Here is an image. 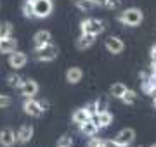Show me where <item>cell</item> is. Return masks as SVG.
<instances>
[{
    "instance_id": "4dcf8cb0",
    "label": "cell",
    "mask_w": 156,
    "mask_h": 147,
    "mask_svg": "<svg viewBox=\"0 0 156 147\" xmlns=\"http://www.w3.org/2000/svg\"><path fill=\"white\" fill-rule=\"evenodd\" d=\"M106 2H108V0H94V4H95V5H99V7H104V5H106Z\"/></svg>"
},
{
    "instance_id": "603a6c76",
    "label": "cell",
    "mask_w": 156,
    "mask_h": 147,
    "mask_svg": "<svg viewBox=\"0 0 156 147\" xmlns=\"http://www.w3.org/2000/svg\"><path fill=\"white\" fill-rule=\"evenodd\" d=\"M122 101L125 102V104H134V102L137 101V94H135L134 90H128L127 88V92H125L123 97H122Z\"/></svg>"
},
{
    "instance_id": "4316f807",
    "label": "cell",
    "mask_w": 156,
    "mask_h": 147,
    "mask_svg": "<svg viewBox=\"0 0 156 147\" xmlns=\"http://www.w3.org/2000/svg\"><path fill=\"white\" fill-rule=\"evenodd\" d=\"M106 109H108V102L106 101H95V111H97V113H102V111H106Z\"/></svg>"
},
{
    "instance_id": "484cf974",
    "label": "cell",
    "mask_w": 156,
    "mask_h": 147,
    "mask_svg": "<svg viewBox=\"0 0 156 147\" xmlns=\"http://www.w3.org/2000/svg\"><path fill=\"white\" fill-rule=\"evenodd\" d=\"M12 104V99L9 95H4V94H0V108L4 109V108H9Z\"/></svg>"
},
{
    "instance_id": "ba28073f",
    "label": "cell",
    "mask_w": 156,
    "mask_h": 147,
    "mask_svg": "<svg viewBox=\"0 0 156 147\" xmlns=\"http://www.w3.org/2000/svg\"><path fill=\"white\" fill-rule=\"evenodd\" d=\"M33 125H30V123H26V125H23L21 128L17 130V133H16V142H19V144H26V142H30L31 140V137H33Z\"/></svg>"
},
{
    "instance_id": "52a82bcc",
    "label": "cell",
    "mask_w": 156,
    "mask_h": 147,
    "mask_svg": "<svg viewBox=\"0 0 156 147\" xmlns=\"http://www.w3.org/2000/svg\"><path fill=\"white\" fill-rule=\"evenodd\" d=\"M19 92L24 97H33L38 94V83L35 80H23L21 87H19Z\"/></svg>"
},
{
    "instance_id": "4fadbf2b",
    "label": "cell",
    "mask_w": 156,
    "mask_h": 147,
    "mask_svg": "<svg viewBox=\"0 0 156 147\" xmlns=\"http://www.w3.org/2000/svg\"><path fill=\"white\" fill-rule=\"evenodd\" d=\"M17 47V40L12 36H5V38H0V52L2 54H11L16 50Z\"/></svg>"
},
{
    "instance_id": "d4e9b609",
    "label": "cell",
    "mask_w": 156,
    "mask_h": 147,
    "mask_svg": "<svg viewBox=\"0 0 156 147\" xmlns=\"http://www.w3.org/2000/svg\"><path fill=\"white\" fill-rule=\"evenodd\" d=\"M71 144H73L71 137H68V135L61 137V138L57 140V145H59V147H71Z\"/></svg>"
},
{
    "instance_id": "9c48e42d",
    "label": "cell",
    "mask_w": 156,
    "mask_h": 147,
    "mask_svg": "<svg viewBox=\"0 0 156 147\" xmlns=\"http://www.w3.org/2000/svg\"><path fill=\"white\" fill-rule=\"evenodd\" d=\"M28 61V57L24 52H19V50H14L11 52V57H9V66L14 69H19V68H24V64Z\"/></svg>"
},
{
    "instance_id": "f546056e",
    "label": "cell",
    "mask_w": 156,
    "mask_h": 147,
    "mask_svg": "<svg viewBox=\"0 0 156 147\" xmlns=\"http://www.w3.org/2000/svg\"><path fill=\"white\" fill-rule=\"evenodd\" d=\"M102 147H122V145L116 144L115 140H102Z\"/></svg>"
},
{
    "instance_id": "ac0fdd59",
    "label": "cell",
    "mask_w": 156,
    "mask_h": 147,
    "mask_svg": "<svg viewBox=\"0 0 156 147\" xmlns=\"http://www.w3.org/2000/svg\"><path fill=\"white\" fill-rule=\"evenodd\" d=\"M92 116L89 114V111L85 108L82 109H76L75 113H73V123H76V125H82L83 121H87V119H90Z\"/></svg>"
},
{
    "instance_id": "7a4b0ae2",
    "label": "cell",
    "mask_w": 156,
    "mask_h": 147,
    "mask_svg": "<svg viewBox=\"0 0 156 147\" xmlns=\"http://www.w3.org/2000/svg\"><path fill=\"white\" fill-rule=\"evenodd\" d=\"M57 57V47L52 45V43H45L42 47H37L35 49V59L37 61H44V62H49V61H54Z\"/></svg>"
},
{
    "instance_id": "44dd1931",
    "label": "cell",
    "mask_w": 156,
    "mask_h": 147,
    "mask_svg": "<svg viewBox=\"0 0 156 147\" xmlns=\"http://www.w3.org/2000/svg\"><path fill=\"white\" fill-rule=\"evenodd\" d=\"M23 16H24V17H30V19H33V17H35L33 0H26V2L23 4Z\"/></svg>"
},
{
    "instance_id": "277c9868",
    "label": "cell",
    "mask_w": 156,
    "mask_h": 147,
    "mask_svg": "<svg viewBox=\"0 0 156 147\" xmlns=\"http://www.w3.org/2000/svg\"><path fill=\"white\" fill-rule=\"evenodd\" d=\"M52 0H33V12L35 17L38 19H44V17H49L50 12H52Z\"/></svg>"
},
{
    "instance_id": "f1b7e54d",
    "label": "cell",
    "mask_w": 156,
    "mask_h": 147,
    "mask_svg": "<svg viewBox=\"0 0 156 147\" xmlns=\"http://www.w3.org/2000/svg\"><path fill=\"white\" fill-rule=\"evenodd\" d=\"M118 5H120V0H108L104 7H108V9H116Z\"/></svg>"
},
{
    "instance_id": "2e32d148",
    "label": "cell",
    "mask_w": 156,
    "mask_h": 147,
    "mask_svg": "<svg viewBox=\"0 0 156 147\" xmlns=\"http://www.w3.org/2000/svg\"><path fill=\"white\" fill-rule=\"evenodd\" d=\"M80 132H82L85 137H94L95 133L99 132V128H97V125L94 123V119L90 118V119H87V121H83V123L80 125Z\"/></svg>"
},
{
    "instance_id": "8fae6325",
    "label": "cell",
    "mask_w": 156,
    "mask_h": 147,
    "mask_svg": "<svg viewBox=\"0 0 156 147\" xmlns=\"http://www.w3.org/2000/svg\"><path fill=\"white\" fill-rule=\"evenodd\" d=\"M92 119L97 125V128H106L113 123V114L108 113V111H102V113H97L95 116H92Z\"/></svg>"
},
{
    "instance_id": "836d02e7",
    "label": "cell",
    "mask_w": 156,
    "mask_h": 147,
    "mask_svg": "<svg viewBox=\"0 0 156 147\" xmlns=\"http://www.w3.org/2000/svg\"><path fill=\"white\" fill-rule=\"evenodd\" d=\"M135 147H140V145H135Z\"/></svg>"
},
{
    "instance_id": "83f0119b",
    "label": "cell",
    "mask_w": 156,
    "mask_h": 147,
    "mask_svg": "<svg viewBox=\"0 0 156 147\" xmlns=\"http://www.w3.org/2000/svg\"><path fill=\"white\" fill-rule=\"evenodd\" d=\"M87 147H102V140L101 138H97V137H90V142H89V145Z\"/></svg>"
},
{
    "instance_id": "d6986e66",
    "label": "cell",
    "mask_w": 156,
    "mask_h": 147,
    "mask_svg": "<svg viewBox=\"0 0 156 147\" xmlns=\"http://www.w3.org/2000/svg\"><path fill=\"white\" fill-rule=\"evenodd\" d=\"M125 92H127V87L123 85V83H115V85L111 87L109 94H111V97H115V99H122Z\"/></svg>"
},
{
    "instance_id": "9a60e30c",
    "label": "cell",
    "mask_w": 156,
    "mask_h": 147,
    "mask_svg": "<svg viewBox=\"0 0 156 147\" xmlns=\"http://www.w3.org/2000/svg\"><path fill=\"white\" fill-rule=\"evenodd\" d=\"M82 78H83V71H82L80 68H69L66 71V81L68 83H71V85L80 83Z\"/></svg>"
},
{
    "instance_id": "d6a6232c",
    "label": "cell",
    "mask_w": 156,
    "mask_h": 147,
    "mask_svg": "<svg viewBox=\"0 0 156 147\" xmlns=\"http://www.w3.org/2000/svg\"><path fill=\"white\" fill-rule=\"evenodd\" d=\"M149 147H156V144H151V145Z\"/></svg>"
},
{
    "instance_id": "cb8c5ba5",
    "label": "cell",
    "mask_w": 156,
    "mask_h": 147,
    "mask_svg": "<svg viewBox=\"0 0 156 147\" xmlns=\"http://www.w3.org/2000/svg\"><path fill=\"white\" fill-rule=\"evenodd\" d=\"M12 31V24L11 23H0V38H5V36H11Z\"/></svg>"
},
{
    "instance_id": "5bb4252c",
    "label": "cell",
    "mask_w": 156,
    "mask_h": 147,
    "mask_svg": "<svg viewBox=\"0 0 156 147\" xmlns=\"http://www.w3.org/2000/svg\"><path fill=\"white\" fill-rule=\"evenodd\" d=\"M94 42H95V36H94V35L82 33L80 36H78V40H76V49H80V50L90 49V47L94 45Z\"/></svg>"
},
{
    "instance_id": "7402d4cb",
    "label": "cell",
    "mask_w": 156,
    "mask_h": 147,
    "mask_svg": "<svg viewBox=\"0 0 156 147\" xmlns=\"http://www.w3.org/2000/svg\"><path fill=\"white\" fill-rule=\"evenodd\" d=\"M73 2H75V5H76L80 11H90V9L95 5L94 0H73Z\"/></svg>"
},
{
    "instance_id": "30bf717a",
    "label": "cell",
    "mask_w": 156,
    "mask_h": 147,
    "mask_svg": "<svg viewBox=\"0 0 156 147\" xmlns=\"http://www.w3.org/2000/svg\"><path fill=\"white\" fill-rule=\"evenodd\" d=\"M104 45H106V49L111 54H122L123 49H125L122 38H118V36H108L106 42H104Z\"/></svg>"
},
{
    "instance_id": "6da1fadb",
    "label": "cell",
    "mask_w": 156,
    "mask_h": 147,
    "mask_svg": "<svg viewBox=\"0 0 156 147\" xmlns=\"http://www.w3.org/2000/svg\"><path fill=\"white\" fill-rule=\"evenodd\" d=\"M120 21H122L125 26H139L140 23H142V19H144V14H142V11L140 9H135V7H130V9H125V11L120 14V17H118Z\"/></svg>"
},
{
    "instance_id": "e0dca14e",
    "label": "cell",
    "mask_w": 156,
    "mask_h": 147,
    "mask_svg": "<svg viewBox=\"0 0 156 147\" xmlns=\"http://www.w3.org/2000/svg\"><path fill=\"white\" fill-rule=\"evenodd\" d=\"M49 42H50V31H47V29H40V31L35 33V36H33L35 49L45 45V43H49Z\"/></svg>"
},
{
    "instance_id": "5b68a950",
    "label": "cell",
    "mask_w": 156,
    "mask_h": 147,
    "mask_svg": "<svg viewBox=\"0 0 156 147\" xmlns=\"http://www.w3.org/2000/svg\"><path fill=\"white\" fill-rule=\"evenodd\" d=\"M23 111L26 114H30V116H33V118H38V116H42V113H44L40 102H37L33 97H26V101L23 102Z\"/></svg>"
},
{
    "instance_id": "3957f363",
    "label": "cell",
    "mask_w": 156,
    "mask_h": 147,
    "mask_svg": "<svg viewBox=\"0 0 156 147\" xmlns=\"http://www.w3.org/2000/svg\"><path fill=\"white\" fill-rule=\"evenodd\" d=\"M80 28H82V33H89V35H94V36H97L99 33H102V31H104L102 21L95 19V17H90V19L82 21Z\"/></svg>"
},
{
    "instance_id": "ffe728a7",
    "label": "cell",
    "mask_w": 156,
    "mask_h": 147,
    "mask_svg": "<svg viewBox=\"0 0 156 147\" xmlns=\"http://www.w3.org/2000/svg\"><path fill=\"white\" fill-rule=\"evenodd\" d=\"M21 83H23V78L19 76V74L12 73V74H9V76H7V85L11 87V88H19V87H21Z\"/></svg>"
},
{
    "instance_id": "8992f818",
    "label": "cell",
    "mask_w": 156,
    "mask_h": 147,
    "mask_svg": "<svg viewBox=\"0 0 156 147\" xmlns=\"http://www.w3.org/2000/svg\"><path fill=\"white\" fill-rule=\"evenodd\" d=\"M134 138H135V130L134 128H123V130H120L116 133L115 142L120 144L122 147H127V145H130V144L134 142Z\"/></svg>"
},
{
    "instance_id": "e575fe53",
    "label": "cell",
    "mask_w": 156,
    "mask_h": 147,
    "mask_svg": "<svg viewBox=\"0 0 156 147\" xmlns=\"http://www.w3.org/2000/svg\"><path fill=\"white\" fill-rule=\"evenodd\" d=\"M57 147H59V145H57Z\"/></svg>"
},
{
    "instance_id": "1f68e13d",
    "label": "cell",
    "mask_w": 156,
    "mask_h": 147,
    "mask_svg": "<svg viewBox=\"0 0 156 147\" xmlns=\"http://www.w3.org/2000/svg\"><path fill=\"white\" fill-rule=\"evenodd\" d=\"M151 56H153V59L156 61V47H153V49H151Z\"/></svg>"
},
{
    "instance_id": "7c38bea8",
    "label": "cell",
    "mask_w": 156,
    "mask_h": 147,
    "mask_svg": "<svg viewBox=\"0 0 156 147\" xmlns=\"http://www.w3.org/2000/svg\"><path fill=\"white\" fill-rule=\"evenodd\" d=\"M0 144L4 147H12L16 144V133L11 128H4L0 132Z\"/></svg>"
}]
</instances>
